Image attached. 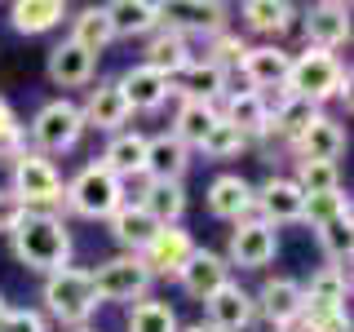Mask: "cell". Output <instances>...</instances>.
<instances>
[{
  "mask_svg": "<svg viewBox=\"0 0 354 332\" xmlns=\"http://www.w3.org/2000/svg\"><path fill=\"white\" fill-rule=\"evenodd\" d=\"M9 248L27 270L53 275L71 266V230H66V221L58 213H27L22 208V217L9 230Z\"/></svg>",
  "mask_w": 354,
  "mask_h": 332,
  "instance_id": "cell-1",
  "label": "cell"
},
{
  "mask_svg": "<svg viewBox=\"0 0 354 332\" xmlns=\"http://www.w3.org/2000/svg\"><path fill=\"white\" fill-rule=\"evenodd\" d=\"M62 204L71 208L75 217L106 221L120 204H124V182H120L115 173H106L102 164H84V169L62 186Z\"/></svg>",
  "mask_w": 354,
  "mask_h": 332,
  "instance_id": "cell-2",
  "label": "cell"
},
{
  "mask_svg": "<svg viewBox=\"0 0 354 332\" xmlns=\"http://www.w3.org/2000/svg\"><path fill=\"white\" fill-rule=\"evenodd\" d=\"M40 302H44V310H49L58 324H66V328H84V319L97 310V293H93V279H88V270H75V266H66V270L44 275Z\"/></svg>",
  "mask_w": 354,
  "mask_h": 332,
  "instance_id": "cell-3",
  "label": "cell"
},
{
  "mask_svg": "<svg viewBox=\"0 0 354 332\" xmlns=\"http://www.w3.org/2000/svg\"><path fill=\"white\" fill-rule=\"evenodd\" d=\"M346 66L337 62V53H324V49H306L297 53L292 66H288V80H283V93L292 98H306V102L324 107L328 98L341 93V80H346Z\"/></svg>",
  "mask_w": 354,
  "mask_h": 332,
  "instance_id": "cell-4",
  "label": "cell"
},
{
  "mask_svg": "<svg viewBox=\"0 0 354 332\" xmlns=\"http://www.w3.org/2000/svg\"><path fill=\"white\" fill-rule=\"evenodd\" d=\"M9 195H14L27 213H53V208L62 204V173L53 169V160L27 151V155L14 160V186H9Z\"/></svg>",
  "mask_w": 354,
  "mask_h": 332,
  "instance_id": "cell-5",
  "label": "cell"
},
{
  "mask_svg": "<svg viewBox=\"0 0 354 332\" xmlns=\"http://www.w3.org/2000/svg\"><path fill=\"white\" fill-rule=\"evenodd\" d=\"M31 142H36V155H66L75 151V142H80L84 133V120H80V107L66 102V98H53V102H44L36 111V120H31Z\"/></svg>",
  "mask_w": 354,
  "mask_h": 332,
  "instance_id": "cell-6",
  "label": "cell"
},
{
  "mask_svg": "<svg viewBox=\"0 0 354 332\" xmlns=\"http://www.w3.org/2000/svg\"><path fill=\"white\" fill-rule=\"evenodd\" d=\"M88 279H93V293L97 302H142V297L151 293L155 275L142 266V257H133V252H120V257H106L97 270H88Z\"/></svg>",
  "mask_w": 354,
  "mask_h": 332,
  "instance_id": "cell-7",
  "label": "cell"
},
{
  "mask_svg": "<svg viewBox=\"0 0 354 332\" xmlns=\"http://www.w3.org/2000/svg\"><path fill=\"white\" fill-rule=\"evenodd\" d=\"M274 252H279V230H274V226H266L261 217L235 221L230 243H226V266H239V270H261V266L274 261Z\"/></svg>",
  "mask_w": 354,
  "mask_h": 332,
  "instance_id": "cell-8",
  "label": "cell"
},
{
  "mask_svg": "<svg viewBox=\"0 0 354 332\" xmlns=\"http://www.w3.org/2000/svg\"><path fill=\"white\" fill-rule=\"evenodd\" d=\"M226 5H217V0H169V5H160V27L177 31V36H221L226 31Z\"/></svg>",
  "mask_w": 354,
  "mask_h": 332,
  "instance_id": "cell-9",
  "label": "cell"
},
{
  "mask_svg": "<svg viewBox=\"0 0 354 332\" xmlns=\"http://www.w3.org/2000/svg\"><path fill=\"white\" fill-rule=\"evenodd\" d=\"M226 80L230 71L213 66L208 58H191L182 71L169 75V93H177L182 102H204V107H217L226 98Z\"/></svg>",
  "mask_w": 354,
  "mask_h": 332,
  "instance_id": "cell-10",
  "label": "cell"
},
{
  "mask_svg": "<svg viewBox=\"0 0 354 332\" xmlns=\"http://www.w3.org/2000/svg\"><path fill=\"white\" fill-rule=\"evenodd\" d=\"M306 195L297 191L292 177H266V182L252 191V213H257L266 226H283V221H301Z\"/></svg>",
  "mask_w": 354,
  "mask_h": 332,
  "instance_id": "cell-11",
  "label": "cell"
},
{
  "mask_svg": "<svg viewBox=\"0 0 354 332\" xmlns=\"http://www.w3.org/2000/svg\"><path fill=\"white\" fill-rule=\"evenodd\" d=\"M204 310H208V328H213V332H243V328H252V319H257L252 293L239 288L235 279L221 284L217 293L204 302Z\"/></svg>",
  "mask_w": 354,
  "mask_h": 332,
  "instance_id": "cell-12",
  "label": "cell"
},
{
  "mask_svg": "<svg viewBox=\"0 0 354 332\" xmlns=\"http://www.w3.org/2000/svg\"><path fill=\"white\" fill-rule=\"evenodd\" d=\"M306 49H341V44L350 40V9L337 5V0H319V5L306 9Z\"/></svg>",
  "mask_w": 354,
  "mask_h": 332,
  "instance_id": "cell-13",
  "label": "cell"
},
{
  "mask_svg": "<svg viewBox=\"0 0 354 332\" xmlns=\"http://www.w3.org/2000/svg\"><path fill=\"white\" fill-rule=\"evenodd\" d=\"M288 66H292V53H283L279 44H248L239 58V75L252 93H266V89H283Z\"/></svg>",
  "mask_w": 354,
  "mask_h": 332,
  "instance_id": "cell-14",
  "label": "cell"
},
{
  "mask_svg": "<svg viewBox=\"0 0 354 332\" xmlns=\"http://www.w3.org/2000/svg\"><path fill=\"white\" fill-rule=\"evenodd\" d=\"M191 252H195L191 230H182V226H160L138 257H142V266H147L151 275H177L186 261H191Z\"/></svg>",
  "mask_w": 354,
  "mask_h": 332,
  "instance_id": "cell-15",
  "label": "cell"
},
{
  "mask_svg": "<svg viewBox=\"0 0 354 332\" xmlns=\"http://www.w3.org/2000/svg\"><path fill=\"white\" fill-rule=\"evenodd\" d=\"M80 120H84V129L120 133L133 120V111H129V102H124V93H120L115 80H97V89H88V98L80 107Z\"/></svg>",
  "mask_w": 354,
  "mask_h": 332,
  "instance_id": "cell-16",
  "label": "cell"
},
{
  "mask_svg": "<svg viewBox=\"0 0 354 332\" xmlns=\"http://www.w3.org/2000/svg\"><path fill=\"white\" fill-rule=\"evenodd\" d=\"M252 306H257V315H266V324H270V328H288V324L301 319L306 297H301V284H297V279L274 275V279L261 284V293L252 297Z\"/></svg>",
  "mask_w": 354,
  "mask_h": 332,
  "instance_id": "cell-17",
  "label": "cell"
},
{
  "mask_svg": "<svg viewBox=\"0 0 354 332\" xmlns=\"http://www.w3.org/2000/svg\"><path fill=\"white\" fill-rule=\"evenodd\" d=\"M301 315H337L350 302V270H337V266H324V270L310 275V284H301Z\"/></svg>",
  "mask_w": 354,
  "mask_h": 332,
  "instance_id": "cell-18",
  "label": "cell"
},
{
  "mask_svg": "<svg viewBox=\"0 0 354 332\" xmlns=\"http://www.w3.org/2000/svg\"><path fill=\"white\" fill-rule=\"evenodd\" d=\"M186 169H191V151H186L173 133L147 138V160H142V177H147V182H182Z\"/></svg>",
  "mask_w": 354,
  "mask_h": 332,
  "instance_id": "cell-19",
  "label": "cell"
},
{
  "mask_svg": "<svg viewBox=\"0 0 354 332\" xmlns=\"http://www.w3.org/2000/svg\"><path fill=\"white\" fill-rule=\"evenodd\" d=\"M120 93H124V102H129V111H160L164 102H169V75H160L155 66H147V62H133L124 75H120Z\"/></svg>",
  "mask_w": 354,
  "mask_h": 332,
  "instance_id": "cell-20",
  "label": "cell"
},
{
  "mask_svg": "<svg viewBox=\"0 0 354 332\" xmlns=\"http://www.w3.org/2000/svg\"><path fill=\"white\" fill-rule=\"evenodd\" d=\"M177 284H182L186 293L195 297V302H208V297H213L221 284H230V266H226V257H221V252L195 248L191 261L177 270Z\"/></svg>",
  "mask_w": 354,
  "mask_h": 332,
  "instance_id": "cell-21",
  "label": "cell"
},
{
  "mask_svg": "<svg viewBox=\"0 0 354 332\" xmlns=\"http://www.w3.org/2000/svg\"><path fill=\"white\" fill-rule=\"evenodd\" d=\"M217 116L226 120V124H235L243 138H266L270 133V102H266V93H252V89H235V93L221 98Z\"/></svg>",
  "mask_w": 354,
  "mask_h": 332,
  "instance_id": "cell-22",
  "label": "cell"
},
{
  "mask_svg": "<svg viewBox=\"0 0 354 332\" xmlns=\"http://www.w3.org/2000/svg\"><path fill=\"white\" fill-rule=\"evenodd\" d=\"M44 71H49V80L58 84V89H84V84H93L97 58H93V53H84L80 44L62 40V44H53V49H49Z\"/></svg>",
  "mask_w": 354,
  "mask_h": 332,
  "instance_id": "cell-23",
  "label": "cell"
},
{
  "mask_svg": "<svg viewBox=\"0 0 354 332\" xmlns=\"http://www.w3.org/2000/svg\"><path fill=\"white\" fill-rule=\"evenodd\" d=\"M102 14L111 22V31H115V40L160 31V0H111V5H102Z\"/></svg>",
  "mask_w": 354,
  "mask_h": 332,
  "instance_id": "cell-24",
  "label": "cell"
},
{
  "mask_svg": "<svg viewBox=\"0 0 354 332\" xmlns=\"http://www.w3.org/2000/svg\"><path fill=\"white\" fill-rule=\"evenodd\" d=\"M292 151H297V160H306V164H337V155L346 151V129L332 116H319L315 124L292 142Z\"/></svg>",
  "mask_w": 354,
  "mask_h": 332,
  "instance_id": "cell-25",
  "label": "cell"
},
{
  "mask_svg": "<svg viewBox=\"0 0 354 332\" xmlns=\"http://www.w3.org/2000/svg\"><path fill=\"white\" fill-rule=\"evenodd\" d=\"M208 213L217 221H243L252 217V186L243 182L239 173H221L213 177V186H208Z\"/></svg>",
  "mask_w": 354,
  "mask_h": 332,
  "instance_id": "cell-26",
  "label": "cell"
},
{
  "mask_svg": "<svg viewBox=\"0 0 354 332\" xmlns=\"http://www.w3.org/2000/svg\"><path fill=\"white\" fill-rule=\"evenodd\" d=\"M142 160H147V133H138V129H120V133H111V142H106V151H102V169L106 173H115L120 182H129V177H142Z\"/></svg>",
  "mask_w": 354,
  "mask_h": 332,
  "instance_id": "cell-27",
  "label": "cell"
},
{
  "mask_svg": "<svg viewBox=\"0 0 354 332\" xmlns=\"http://www.w3.org/2000/svg\"><path fill=\"white\" fill-rule=\"evenodd\" d=\"M133 204L147 213L155 226H177L186 213V191L182 182H142V195Z\"/></svg>",
  "mask_w": 354,
  "mask_h": 332,
  "instance_id": "cell-28",
  "label": "cell"
},
{
  "mask_svg": "<svg viewBox=\"0 0 354 332\" xmlns=\"http://www.w3.org/2000/svg\"><path fill=\"white\" fill-rule=\"evenodd\" d=\"M106 226H111V239H115L124 252H133V257H138V252L151 243V235L160 230V226H155V221L142 213L138 204H133V199H124V204H120L115 213L106 217Z\"/></svg>",
  "mask_w": 354,
  "mask_h": 332,
  "instance_id": "cell-29",
  "label": "cell"
},
{
  "mask_svg": "<svg viewBox=\"0 0 354 332\" xmlns=\"http://www.w3.org/2000/svg\"><path fill=\"white\" fill-rule=\"evenodd\" d=\"M66 5L62 0H18L9 5V27L22 31V36H44V31L62 27Z\"/></svg>",
  "mask_w": 354,
  "mask_h": 332,
  "instance_id": "cell-30",
  "label": "cell"
},
{
  "mask_svg": "<svg viewBox=\"0 0 354 332\" xmlns=\"http://www.w3.org/2000/svg\"><path fill=\"white\" fill-rule=\"evenodd\" d=\"M324 116L315 102H306V98H292V93H279V102L270 107V133H279V138L292 147L301 133L315 124V120Z\"/></svg>",
  "mask_w": 354,
  "mask_h": 332,
  "instance_id": "cell-31",
  "label": "cell"
},
{
  "mask_svg": "<svg viewBox=\"0 0 354 332\" xmlns=\"http://www.w3.org/2000/svg\"><path fill=\"white\" fill-rule=\"evenodd\" d=\"M195 53H191V40L186 36H177V31H169V27H160L155 36H147V66H155L160 75H173V71H182L186 62H191Z\"/></svg>",
  "mask_w": 354,
  "mask_h": 332,
  "instance_id": "cell-32",
  "label": "cell"
},
{
  "mask_svg": "<svg viewBox=\"0 0 354 332\" xmlns=\"http://www.w3.org/2000/svg\"><path fill=\"white\" fill-rule=\"evenodd\" d=\"M217 124V107H204V102H177V116H173V138L182 142L186 151L199 147L208 138V129Z\"/></svg>",
  "mask_w": 354,
  "mask_h": 332,
  "instance_id": "cell-33",
  "label": "cell"
},
{
  "mask_svg": "<svg viewBox=\"0 0 354 332\" xmlns=\"http://www.w3.org/2000/svg\"><path fill=\"white\" fill-rule=\"evenodd\" d=\"M297 9L288 5V0H248L243 5V22H248V31H257V36H283L288 27H292Z\"/></svg>",
  "mask_w": 354,
  "mask_h": 332,
  "instance_id": "cell-34",
  "label": "cell"
},
{
  "mask_svg": "<svg viewBox=\"0 0 354 332\" xmlns=\"http://www.w3.org/2000/svg\"><path fill=\"white\" fill-rule=\"evenodd\" d=\"M71 44H80L84 53H102L111 40H115V31H111V22H106V14L97 5H88V9H80V14L71 18V36H66Z\"/></svg>",
  "mask_w": 354,
  "mask_h": 332,
  "instance_id": "cell-35",
  "label": "cell"
},
{
  "mask_svg": "<svg viewBox=\"0 0 354 332\" xmlns=\"http://www.w3.org/2000/svg\"><path fill=\"white\" fill-rule=\"evenodd\" d=\"M315 239H319V248H324L328 266H337V270H350V252H354L350 217H337V221H328V226H319Z\"/></svg>",
  "mask_w": 354,
  "mask_h": 332,
  "instance_id": "cell-36",
  "label": "cell"
},
{
  "mask_svg": "<svg viewBox=\"0 0 354 332\" xmlns=\"http://www.w3.org/2000/svg\"><path fill=\"white\" fill-rule=\"evenodd\" d=\"M129 332H177V315L173 306L155 302V297H142L129 310Z\"/></svg>",
  "mask_w": 354,
  "mask_h": 332,
  "instance_id": "cell-37",
  "label": "cell"
},
{
  "mask_svg": "<svg viewBox=\"0 0 354 332\" xmlns=\"http://www.w3.org/2000/svg\"><path fill=\"white\" fill-rule=\"evenodd\" d=\"M297 191L301 195H337L341 191V169L337 164H306L297 160Z\"/></svg>",
  "mask_w": 354,
  "mask_h": 332,
  "instance_id": "cell-38",
  "label": "cell"
},
{
  "mask_svg": "<svg viewBox=\"0 0 354 332\" xmlns=\"http://www.w3.org/2000/svg\"><path fill=\"white\" fill-rule=\"evenodd\" d=\"M248 147V138H243V133L235 129V124H226V120L217 116V124L208 129V138L199 142V151L208 155V160H235V155Z\"/></svg>",
  "mask_w": 354,
  "mask_h": 332,
  "instance_id": "cell-39",
  "label": "cell"
},
{
  "mask_svg": "<svg viewBox=\"0 0 354 332\" xmlns=\"http://www.w3.org/2000/svg\"><path fill=\"white\" fill-rule=\"evenodd\" d=\"M337 217H350V195H306V208H301V221H310V226H328V221Z\"/></svg>",
  "mask_w": 354,
  "mask_h": 332,
  "instance_id": "cell-40",
  "label": "cell"
},
{
  "mask_svg": "<svg viewBox=\"0 0 354 332\" xmlns=\"http://www.w3.org/2000/svg\"><path fill=\"white\" fill-rule=\"evenodd\" d=\"M243 36H235V31H221V36H213L208 40V53L204 58L213 62V66H221V71H230V66H239V58H243Z\"/></svg>",
  "mask_w": 354,
  "mask_h": 332,
  "instance_id": "cell-41",
  "label": "cell"
},
{
  "mask_svg": "<svg viewBox=\"0 0 354 332\" xmlns=\"http://www.w3.org/2000/svg\"><path fill=\"white\" fill-rule=\"evenodd\" d=\"M0 332H49V328H44V315H40V310H5Z\"/></svg>",
  "mask_w": 354,
  "mask_h": 332,
  "instance_id": "cell-42",
  "label": "cell"
},
{
  "mask_svg": "<svg viewBox=\"0 0 354 332\" xmlns=\"http://www.w3.org/2000/svg\"><path fill=\"white\" fill-rule=\"evenodd\" d=\"M297 324H301V332H350V310H337V315H301Z\"/></svg>",
  "mask_w": 354,
  "mask_h": 332,
  "instance_id": "cell-43",
  "label": "cell"
},
{
  "mask_svg": "<svg viewBox=\"0 0 354 332\" xmlns=\"http://www.w3.org/2000/svg\"><path fill=\"white\" fill-rule=\"evenodd\" d=\"M22 217V204L9 191H0V235H9V230H14V221Z\"/></svg>",
  "mask_w": 354,
  "mask_h": 332,
  "instance_id": "cell-44",
  "label": "cell"
},
{
  "mask_svg": "<svg viewBox=\"0 0 354 332\" xmlns=\"http://www.w3.org/2000/svg\"><path fill=\"white\" fill-rule=\"evenodd\" d=\"M22 124H18V116H14V107L0 98V138H9V133H18Z\"/></svg>",
  "mask_w": 354,
  "mask_h": 332,
  "instance_id": "cell-45",
  "label": "cell"
},
{
  "mask_svg": "<svg viewBox=\"0 0 354 332\" xmlns=\"http://www.w3.org/2000/svg\"><path fill=\"white\" fill-rule=\"evenodd\" d=\"M177 332H213L208 324H191V328H177Z\"/></svg>",
  "mask_w": 354,
  "mask_h": 332,
  "instance_id": "cell-46",
  "label": "cell"
},
{
  "mask_svg": "<svg viewBox=\"0 0 354 332\" xmlns=\"http://www.w3.org/2000/svg\"><path fill=\"white\" fill-rule=\"evenodd\" d=\"M270 332H301V324H288V328H270Z\"/></svg>",
  "mask_w": 354,
  "mask_h": 332,
  "instance_id": "cell-47",
  "label": "cell"
},
{
  "mask_svg": "<svg viewBox=\"0 0 354 332\" xmlns=\"http://www.w3.org/2000/svg\"><path fill=\"white\" fill-rule=\"evenodd\" d=\"M5 310H9V306H5V297H0V319H5Z\"/></svg>",
  "mask_w": 354,
  "mask_h": 332,
  "instance_id": "cell-48",
  "label": "cell"
},
{
  "mask_svg": "<svg viewBox=\"0 0 354 332\" xmlns=\"http://www.w3.org/2000/svg\"><path fill=\"white\" fill-rule=\"evenodd\" d=\"M71 332H93V328H71Z\"/></svg>",
  "mask_w": 354,
  "mask_h": 332,
  "instance_id": "cell-49",
  "label": "cell"
}]
</instances>
